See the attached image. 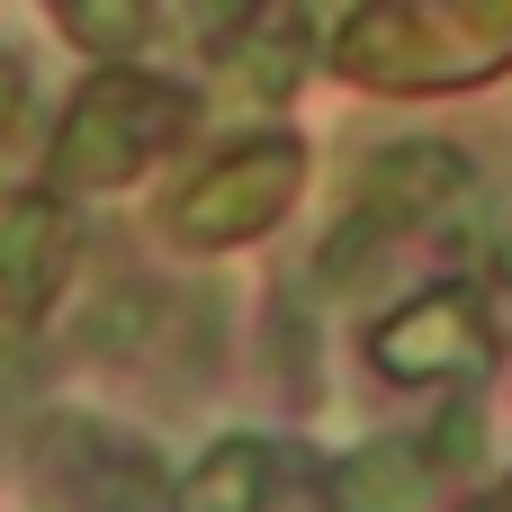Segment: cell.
Here are the masks:
<instances>
[{
	"mask_svg": "<svg viewBox=\"0 0 512 512\" xmlns=\"http://www.w3.org/2000/svg\"><path fill=\"white\" fill-rule=\"evenodd\" d=\"M477 360H486V333H477V306H468L459 288L414 297V306L378 333V369H387V378H459V369H477Z\"/></svg>",
	"mask_w": 512,
	"mask_h": 512,
	"instance_id": "obj_1",
	"label": "cell"
},
{
	"mask_svg": "<svg viewBox=\"0 0 512 512\" xmlns=\"http://www.w3.org/2000/svg\"><path fill=\"white\" fill-rule=\"evenodd\" d=\"M45 441H54L63 459H81V477H45L54 495H72L81 512H153V504H162L153 459L126 450V441H108L99 423H45Z\"/></svg>",
	"mask_w": 512,
	"mask_h": 512,
	"instance_id": "obj_2",
	"label": "cell"
},
{
	"mask_svg": "<svg viewBox=\"0 0 512 512\" xmlns=\"http://www.w3.org/2000/svg\"><path fill=\"white\" fill-rule=\"evenodd\" d=\"M450 198H468V153H450V144H396L378 171H369V225L387 234V225H423V216H441Z\"/></svg>",
	"mask_w": 512,
	"mask_h": 512,
	"instance_id": "obj_3",
	"label": "cell"
},
{
	"mask_svg": "<svg viewBox=\"0 0 512 512\" xmlns=\"http://www.w3.org/2000/svg\"><path fill=\"white\" fill-rule=\"evenodd\" d=\"M423 495H432V468L405 441H369V450H351L333 468V504L342 512H423Z\"/></svg>",
	"mask_w": 512,
	"mask_h": 512,
	"instance_id": "obj_4",
	"label": "cell"
},
{
	"mask_svg": "<svg viewBox=\"0 0 512 512\" xmlns=\"http://www.w3.org/2000/svg\"><path fill=\"white\" fill-rule=\"evenodd\" d=\"M261 495H270V450L261 441H216L189 468V486L171 495V512H261Z\"/></svg>",
	"mask_w": 512,
	"mask_h": 512,
	"instance_id": "obj_5",
	"label": "cell"
},
{
	"mask_svg": "<svg viewBox=\"0 0 512 512\" xmlns=\"http://www.w3.org/2000/svg\"><path fill=\"white\" fill-rule=\"evenodd\" d=\"M153 315H171L162 288H117V297L90 315V351H99V360H135V351L153 342Z\"/></svg>",
	"mask_w": 512,
	"mask_h": 512,
	"instance_id": "obj_6",
	"label": "cell"
},
{
	"mask_svg": "<svg viewBox=\"0 0 512 512\" xmlns=\"http://www.w3.org/2000/svg\"><path fill=\"white\" fill-rule=\"evenodd\" d=\"M378 252H387V234H378L369 216H351V225H333V243L315 252V279H324V288H360Z\"/></svg>",
	"mask_w": 512,
	"mask_h": 512,
	"instance_id": "obj_7",
	"label": "cell"
},
{
	"mask_svg": "<svg viewBox=\"0 0 512 512\" xmlns=\"http://www.w3.org/2000/svg\"><path fill=\"white\" fill-rule=\"evenodd\" d=\"M477 441H486L477 405H450V414H441V432H432V459H459V468H468V459H477Z\"/></svg>",
	"mask_w": 512,
	"mask_h": 512,
	"instance_id": "obj_8",
	"label": "cell"
},
{
	"mask_svg": "<svg viewBox=\"0 0 512 512\" xmlns=\"http://www.w3.org/2000/svg\"><path fill=\"white\" fill-rule=\"evenodd\" d=\"M243 18H252V0H189V27H198L207 45H234Z\"/></svg>",
	"mask_w": 512,
	"mask_h": 512,
	"instance_id": "obj_9",
	"label": "cell"
}]
</instances>
